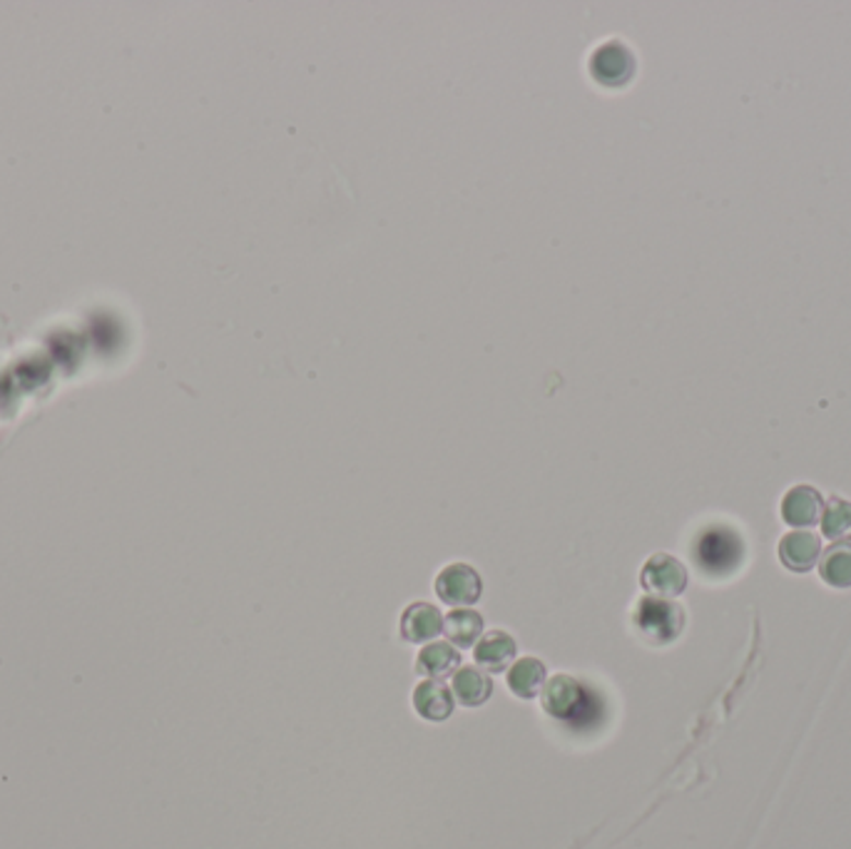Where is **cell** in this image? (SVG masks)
<instances>
[{
	"label": "cell",
	"mask_w": 851,
	"mask_h": 849,
	"mask_svg": "<svg viewBox=\"0 0 851 849\" xmlns=\"http://www.w3.org/2000/svg\"><path fill=\"white\" fill-rule=\"evenodd\" d=\"M693 556L700 566L702 574L707 576H728L742 563L745 556V546L742 539L728 526H712L705 529L697 539Z\"/></svg>",
	"instance_id": "1"
},
{
	"label": "cell",
	"mask_w": 851,
	"mask_h": 849,
	"mask_svg": "<svg viewBox=\"0 0 851 849\" xmlns=\"http://www.w3.org/2000/svg\"><path fill=\"white\" fill-rule=\"evenodd\" d=\"M635 628L655 646L675 640L685 628V611L665 598H642L633 613Z\"/></svg>",
	"instance_id": "2"
},
{
	"label": "cell",
	"mask_w": 851,
	"mask_h": 849,
	"mask_svg": "<svg viewBox=\"0 0 851 849\" xmlns=\"http://www.w3.org/2000/svg\"><path fill=\"white\" fill-rule=\"evenodd\" d=\"M590 75H593V80L598 85L603 87H623L633 80L635 75V68H638V62H635V56L633 50L625 46V43L620 40H607L603 43V46H598L593 50V56H590Z\"/></svg>",
	"instance_id": "3"
},
{
	"label": "cell",
	"mask_w": 851,
	"mask_h": 849,
	"mask_svg": "<svg viewBox=\"0 0 851 849\" xmlns=\"http://www.w3.org/2000/svg\"><path fill=\"white\" fill-rule=\"evenodd\" d=\"M481 593L483 580L469 563H451L436 578V596L448 605L469 608L478 601Z\"/></svg>",
	"instance_id": "4"
},
{
	"label": "cell",
	"mask_w": 851,
	"mask_h": 849,
	"mask_svg": "<svg viewBox=\"0 0 851 849\" xmlns=\"http://www.w3.org/2000/svg\"><path fill=\"white\" fill-rule=\"evenodd\" d=\"M640 583L645 591H650L652 596H679L687 588V568L675 556H670V553H655V556L642 566Z\"/></svg>",
	"instance_id": "5"
},
{
	"label": "cell",
	"mask_w": 851,
	"mask_h": 849,
	"mask_svg": "<svg viewBox=\"0 0 851 849\" xmlns=\"http://www.w3.org/2000/svg\"><path fill=\"white\" fill-rule=\"evenodd\" d=\"M822 556V541L812 531H792L779 541V561L787 570L806 574L817 566Z\"/></svg>",
	"instance_id": "6"
},
{
	"label": "cell",
	"mask_w": 851,
	"mask_h": 849,
	"mask_svg": "<svg viewBox=\"0 0 851 849\" xmlns=\"http://www.w3.org/2000/svg\"><path fill=\"white\" fill-rule=\"evenodd\" d=\"M824 500L814 486H794L782 498V518L792 529H809L822 518Z\"/></svg>",
	"instance_id": "7"
},
{
	"label": "cell",
	"mask_w": 851,
	"mask_h": 849,
	"mask_svg": "<svg viewBox=\"0 0 851 849\" xmlns=\"http://www.w3.org/2000/svg\"><path fill=\"white\" fill-rule=\"evenodd\" d=\"M444 630V613L432 603H411L401 615V636L409 642H434Z\"/></svg>",
	"instance_id": "8"
},
{
	"label": "cell",
	"mask_w": 851,
	"mask_h": 849,
	"mask_svg": "<svg viewBox=\"0 0 851 849\" xmlns=\"http://www.w3.org/2000/svg\"><path fill=\"white\" fill-rule=\"evenodd\" d=\"M541 700H543V710H548L555 718L566 720L572 712L580 710L582 703V687L570 675H555L548 683L543 685L541 691Z\"/></svg>",
	"instance_id": "9"
},
{
	"label": "cell",
	"mask_w": 851,
	"mask_h": 849,
	"mask_svg": "<svg viewBox=\"0 0 851 849\" xmlns=\"http://www.w3.org/2000/svg\"><path fill=\"white\" fill-rule=\"evenodd\" d=\"M473 658L488 673H504L516 658V640L504 630H490L476 642Z\"/></svg>",
	"instance_id": "10"
},
{
	"label": "cell",
	"mask_w": 851,
	"mask_h": 849,
	"mask_svg": "<svg viewBox=\"0 0 851 849\" xmlns=\"http://www.w3.org/2000/svg\"><path fill=\"white\" fill-rule=\"evenodd\" d=\"M453 693L438 681H424L414 691V708L428 722H444L453 712Z\"/></svg>",
	"instance_id": "11"
},
{
	"label": "cell",
	"mask_w": 851,
	"mask_h": 849,
	"mask_svg": "<svg viewBox=\"0 0 851 849\" xmlns=\"http://www.w3.org/2000/svg\"><path fill=\"white\" fill-rule=\"evenodd\" d=\"M461 665V656L451 642H426L416 658V668L428 681H441L453 675Z\"/></svg>",
	"instance_id": "12"
},
{
	"label": "cell",
	"mask_w": 851,
	"mask_h": 849,
	"mask_svg": "<svg viewBox=\"0 0 851 849\" xmlns=\"http://www.w3.org/2000/svg\"><path fill=\"white\" fill-rule=\"evenodd\" d=\"M545 683H548V673H545V665L537 658H521L508 670L510 693L518 695L521 700H533L543 691Z\"/></svg>",
	"instance_id": "13"
},
{
	"label": "cell",
	"mask_w": 851,
	"mask_h": 849,
	"mask_svg": "<svg viewBox=\"0 0 851 849\" xmlns=\"http://www.w3.org/2000/svg\"><path fill=\"white\" fill-rule=\"evenodd\" d=\"M490 693H493V683L483 670L471 665L456 670L453 695L459 698L461 705H465V708H478V705H483L490 698Z\"/></svg>",
	"instance_id": "14"
},
{
	"label": "cell",
	"mask_w": 851,
	"mask_h": 849,
	"mask_svg": "<svg viewBox=\"0 0 851 849\" xmlns=\"http://www.w3.org/2000/svg\"><path fill=\"white\" fill-rule=\"evenodd\" d=\"M446 638L456 648H471L483 633V615L471 608H456L444 618Z\"/></svg>",
	"instance_id": "15"
},
{
	"label": "cell",
	"mask_w": 851,
	"mask_h": 849,
	"mask_svg": "<svg viewBox=\"0 0 851 849\" xmlns=\"http://www.w3.org/2000/svg\"><path fill=\"white\" fill-rule=\"evenodd\" d=\"M819 574L831 588H851V546L849 543H831L824 551Z\"/></svg>",
	"instance_id": "16"
},
{
	"label": "cell",
	"mask_w": 851,
	"mask_h": 849,
	"mask_svg": "<svg viewBox=\"0 0 851 849\" xmlns=\"http://www.w3.org/2000/svg\"><path fill=\"white\" fill-rule=\"evenodd\" d=\"M822 533L831 543L851 541V504L844 498H829L822 511Z\"/></svg>",
	"instance_id": "17"
}]
</instances>
